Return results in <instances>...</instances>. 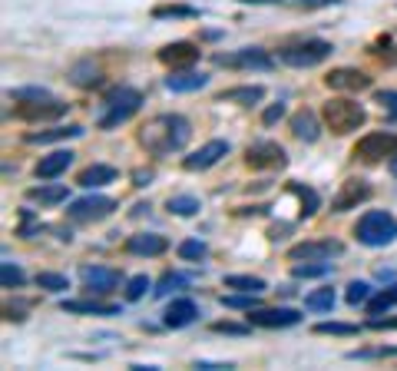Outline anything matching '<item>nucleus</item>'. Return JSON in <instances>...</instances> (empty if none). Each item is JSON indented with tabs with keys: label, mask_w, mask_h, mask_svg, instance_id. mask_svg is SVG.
Masks as SVG:
<instances>
[{
	"label": "nucleus",
	"mask_w": 397,
	"mask_h": 371,
	"mask_svg": "<svg viewBox=\"0 0 397 371\" xmlns=\"http://www.w3.org/2000/svg\"><path fill=\"white\" fill-rule=\"evenodd\" d=\"M189 136H192V126H189L186 116L162 113V116H152L146 126L139 129V146H143L152 159H166V156L186 150Z\"/></svg>",
	"instance_id": "f257e3e1"
},
{
	"label": "nucleus",
	"mask_w": 397,
	"mask_h": 371,
	"mask_svg": "<svg viewBox=\"0 0 397 371\" xmlns=\"http://www.w3.org/2000/svg\"><path fill=\"white\" fill-rule=\"evenodd\" d=\"M322 119L324 126L338 133V136H345V133H354L358 126H364V106L358 100H351V96H331V100L322 106Z\"/></svg>",
	"instance_id": "f03ea898"
},
{
	"label": "nucleus",
	"mask_w": 397,
	"mask_h": 371,
	"mask_svg": "<svg viewBox=\"0 0 397 371\" xmlns=\"http://www.w3.org/2000/svg\"><path fill=\"white\" fill-rule=\"evenodd\" d=\"M354 235L368 249H384V245H391L397 239V219L391 212H384V209H371V212H364L358 219Z\"/></svg>",
	"instance_id": "7ed1b4c3"
},
{
	"label": "nucleus",
	"mask_w": 397,
	"mask_h": 371,
	"mask_svg": "<svg viewBox=\"0 0 397 371\" xmlns=\"http://www.w3.org/2000/svg\"><path fill=\"white\" fill-rule=\"evenodd\" d=\"M139 103H143V93L133 90V87H120V90H113L103 106H106V113L99 116V129H116L123 126L129 116L139 110Z\"/></svg>",
	"instance_id": "20e7f679"
},
{
	"label": "nucleus",
	"mask_w": 397,
	"mask_h": 371,
	"mask_svg": "<svg viewBox=\"0 0 397 371\" xmlns=\"http://www.w3.org/2000/svg\"><path fill=\"white\" fill-rule=\"evenodd\" d=\"M331 43L328 40H305V43H291V47H282L278 50V60L288 66H298V70H308V66H318L331 57Z\"/></svg>",
	"instance_id": "39448f33"
},
{
	"label": "nucleus",
	"mask_w": 397,
	"mask_h": 371,
	"mask_svg": "<svg viewBox=\"0 0 397 371\" xmlns=\"http://www.w3.org/2000/svg\"><path fill=\"white\" fill-rule=\"evenodd\" d=\"M66 110H70V103L53 100V96H40V100H17L13 116L24 119V123H47V119L66 116Z\"/></svg>",
	"instance_id": "423d86ee"
},
{
	"label": "nucleus",
	"mask_w": 397,
	"mask_h": 371,
	"mask_svg": "<svg viewBox=\"0 0 397 371\" xmlns=\"http://www.w3.org/2000/svg\"><path fill=\"white\" fill-rule=\"evenodd\" d=\"M354 156L364 159V163H381L384 156H397V133H387V129H377V133H368L354 143Z\"/></svg>",
	"instance_id": "0eeeda50"
},
{
	"label": "nucleus",
	"mask_w": 397,
	"mask_h": 371,
	"mask_svg": "<svg viewBox=\"0 0 397 371\" xmlns=\"http://www.w3.org/2000/svg\"><path fill=\"white\" fill-rule=\"evenodd\" d=\"M215 64L229 70H272L275 60L261 47H242L232 53H215Z\"/></svg>",
	"instance_id": "6e6552de"
},
{
	"label": "nucleus",
	"mask_w": 397,
	"mask_h": 371,
	"mask_svg": "<svg viewBox=\"0 0 397 371\" xmlns=\"http://www.w3.org/2000/svg\"><path fill=\"white\" fill-rule=\"evenodd\" d=\"M345 252V245L338 239H315V242H301L288 249V259L291 262H331L335 256Z\"/></svg>",
	"instance_id": "1a4fd4ad"
},
{
	"label": "nucleus",
	"mask_w": 397,
	"mask_h": 371,
	"mask_svg": "<svg viewBox=\"0 0 397 371\" xmlns=\"http://www.w3.org/2000/svg\"><path fill=\"white\" fill-rule=\"evenodd\" d=\"M113 209H120V205H116V199H110V196H83V199L70 203L66 216L73 219V222H96V219L110 216Z\"/></svg>",
	"instance_id": "9d476101"
},
{
	"label": "nucleus",
	"mask_w": 397,
	"mask_h": 371,
	"mask_svg": "<svg viewBox=\"0 0 397 371\" xmlns=\"http://www.w3.org/2000/svg\"><path fill=\"white\" fill-rule=\"evenodd\" d=\"M245 163L252 169H282L288 163V156L275 140H259L245 150Z\"/></svg>",
	"instance_id": "9b49d317"
},
{
	"label": "nucleus",
	"mask_w": 397,
	"mask_h": 371,
	"mask_svg": "<svg viewBox=\"0 0 397 371\" xmlns=\"http://www.w3.org/2000/svg\"><path fill=\"white\" fill-rule=\"evenodd\" d=\"M248 325H259V328H288L298 325L301 315L295 308H248Z\"/></svg>",
	"instance_id": "f8f14e48"
},
{
	"label": "nucleus",
	"mask_w": 397,
	"mask_h": 371,
	"mask_svg": "<svg viewBox=\"0 0 397 371\" xmlns=\"http://www.w3.org/2000/svg\"><path fill=\"white\" fill-rule=\"evenodd\" d=\"M222 156H229V143L225 140H209L205 146H198L196 153L182 159V169H189V173H202V169L215 166Z\"/></svg>",
	"instance_id": "ddd939ff"
},
{
	"label": "nucleus",
	"mask_w": 397,
	"mask_h": 371,
	"mask_svg": "<svg viewBox=\"0 0 397 371\" xmlns=\"http://www.w3.org/2000/svg\"><path fill=\"white\" fill-rule=\"evenodd\" d=\"M324 83L331 87V90H341V93H361L371 87V77L368 73H361V70H351V66H341V70H331Z\"/></svg>",
	"instance_id": "4468645a"
},
{
	"label": "nucleus",
	"mask_w": 397,
	"mask_h": 371,
	"mask_svg": "<svg viewBox=\"0 0 397 371\" xmlns=\"http://www.w3.org/2000/svg\"><path fill=\"white\" fill-rule=\"evenodd\" d=\"M371 196V186L364 180H347L341 182V192H338L335 199H331V212H347V209H354L361 205L364 199Z\"/></svg>",
	"instance_id": "2eb2a0df"
},
{
	"label": "nucleus",
	"mask_w": 397,
	"mask_h": 371,
	"mask_svg": "<svg viewBox=\"0 0 397 371\" xmlns=\"http://www.w3.org/2000/svg\"><path fill=\"white\" fill-rule=\"evenodd\" d=\"M80 279H83V285H87L89 292L106 295L120 285V272L106 269V265H83V269H80Z\"/></svg>",
	"instance_id": "dca6fc26"
},
{
	"label": "nucleus",
	"mask_w": 397,
	"mask_h": 371,
	"mask_svg": "<svg viewBox=\"0 0 397 371\" xmlns=\"http://www.w3.org/2000/svg\"><path fill=\"white\" fill-rule=\"evenodd\" d=\"M198 47L196 43H189V40H179V43H169V47H162L159 50V60L166 66H173V70H186L198 60Z\"/></svg>",
	"instance_id": "f3484780"
},
{
	"label": "nucleus",
	"mask_w": 397,
	"mask_h": 371,
	"mask_svg": "<svg viewBox=\"0 0 397 371\" xmlns=\"http://www.w3.org/2000/svg\"><path fill=\"white\" fill-rule=\"evenodd\" d=\"M169 249V242H166V235H159V232H139V235H129L126 239V252L129 256H162Z\"/></svg>",
	"instance_id": "a211bd4d"
},
{
	"label": "nucleus",
	"mask_w": 397,
	"mask_h": 371,
	"mask_svg": "<svg viewBox=\"0 0 397 371\" xmlns=\"http://www.w3.org/2000/svg\"><path fill=\"white\" fill-rule=\"evenodd\" d=\"M196 319H198V305L192 298H175V302H169V308L162 312V325H166V328H186V325H192Z\"/></svg>",
	"instance_id": "6ab92c4d"
},
{
	"label": "nucleus",
	"mask_w": 397,
	"mask_h": 371,
	"mask_svg": "<svg viewBox=\"0 0 397 371\" xmlns=\"http://www.w3.org/2000/svg\"><path fill=\"white\" fill-rule=\"evenodd\" d=\"M73 150H53L50 156H43L37 163V180H57V176H63L66 169L73 166Z\"/></svg>",
	"instance_id": "aec40b11"
},
{
	"label": "nucleus",
	"mask_w": 397,
	"mask_h": 371,
	"mask_svg": "<svg viewBox=\"0 0 397 371\" xmlns=\"http://www.w3.org/2000/svg\"><path fill=\"white\" fill-rule=\"evenodd\" d=\"M209 83L205 73H196V70H173L169 77H166V90L169 93H196L202 90Z\"/></svg>",
	"instance_id": "412c9836"
},
{
	"label": "nucleus",
	"mask_w": 397,
	"mask_h": 371,
	"mask_svg": "<svg viewBox=\"0 0 397 371\" xmlns=\"http://www.w3.org/2000/svg\"><path fill=\"white\" fill-rule=\"evenodd\" d=\"M120 180V169L116 166H103V163H93L80 173V186L83 189H99V186H110V182Z\"/></svg>",
	"instance_id": "4be33fe9"
},
{
	"label": "nucleus",
	"mask_w": 397,
	"mask_h": 371,
	"mask_svg": "<svg viewBox=\"0 0 397 371\" xmlns=\"http://www.w3.org/2000/svg\"><path fill=\"white\" fill-rule=\"evenodd\" d=\"M291 133H295V140H301V143H315L322 136L318 116L311 113V110H298V113L291 116Z\"/></svg>",
	"instance_id": "5701e85b"
},
{
	"label": "nucleus",
	"mask_w": 397,
	"mask_h": 371,
	"mask_svg": "<svg viewBox=\"0 0 397 371\" xmlns=\"http://www.w3.org/2000/svg\"><path fill=\"white\" fill-rule=\"evenodd\" d=\"M63 312H70V315H93V319H106V315H120V305H103V302L73 298V302H63Z\"/></svg>",
	"instance_id": "b1692460"
},
{
	"label": "nucleus",
	"mask_w": 397,
	"mask_h": 371,
	"mask_svg": "<svg viewBox=\"0 0 397 371\" xmlns=\"http://www.w3.org/2000/svg\"><path fill=\"white\" fill-rule=\"evenodd\" d=\"M70 192H66V186H60V182H40V186H34V189H27V199L30 203H40V205H57L63 203Z\"/></svg>",
	"instance_id": "393cba45"
},
{
	"label": "nucleus",
	"mask_w": 397,
	"mask_h": 371,
	"mask_svg": "<svg viewBox=\"0 0 397 371\" xmlns=\"http://www.w3.org/2000/svg\"><path fill=\"white\" fill-rule=\"evenodd\" d=\"M83 136V126H60V129H43V133H27L30 146H47V143H60V140H76Z\"/></svg>",
	"instance_id": "a878e982"
},
{
	"label": "nucleus",
	"mask_w": 397,
	"mask_h": 371,
	"mask_svg": "<svg viewBox=\"0 0 397 371\" xmlns=\"http://www.w3.org/2000/svg\"><path fill=\"white\" fill-rule=\"evenodd\" d=\"M265 96L261 87H236V90H222L219 93V103H242V106H252Z\"/></svg>",
	"instance_id": "bb28decb"
},
{
	"label": "nucleus",
	"mask_w": 397,
	"mask_h": 371,
	"mask_svg": "<svg viewBox=\"0 0 397 371\" xmlns=\"http://www.w3.org/2000/svg\"><path fill=\"white\" fill-rule=\"evenodd\" d=\"M189 285H192V275H186V272H166L152 292L159 295V298H166L169 292H179V289H189Z\"/></svg>",
	"instance_id": "cd10ccee"
},
{
	"label": "nucleus",
	"mask_w": 397,
	"mask_h": 371,
	"mask_svg": "<svg viewBox=\"0 0 397 371\" xmlns=\"http://www.w3.org/2000/svg\"><path fill=\"white\" fill-rule=\"evenodd\" d=\"M242 3H275V7H295V10H318V7L341 3V0H242Z\"/></svg>",
	"instance_id": "c85d7f7f"
},
{
	"label": "nucleus",
	"mask_w": 397,
	"mask_h": 371,
	"mask_svg": "<svg viewBox=\"0 0 397 371\" xmlns=\"http://www.w3.org/2000/svg\"><path fill=\"white\" fill-rule=\"evenodd\" d=\"M225 289H238V292H265L268 285H265V279H259V275H225Z\"/></svg>",
	"instance_id": "c756f323"
},
{
	"label": "nucleus",
	"mask_w": 397,
	"mask_h": 371,
	"mask_svg": "<svg viewBox=\"0 0 397 371\" xmlns=\"http://www.w3.org/2000/svg\"><path fill=\"white\" fill-rule=\"evenodd\" d=\"M397 305V285H391V289H381L377 295H371L368 298V312L371 315H384L387 308H394Z\"/></svg>",
	"instance_id": "7c9ffc66"
},
{
	"label": "nucleus",
	"mask_w": 397,
	"mask_h": 371,
	"mask_svg": "<svg viewBox=\"0 0 397 371\" xmlns=\"http://www.w3.org/2000/svg\"><path fill=\"white\" fill-rule=\"evenodd\" d=\"M169 212L173 216H196L198 209H202V203H198L196 196H169Z\"/></svg>",
	"instance_id": "2f4dec72"
},
{
	"label": "nucleus",
	"mask_w": 397,
	"mask_h": 371,
	"mask_svg": "<svg viewBox=\"0 0 397 371\" xmlns=\"http://www.w3.org/2000/svg\"><path fill=\"white\" fill-rule=\"evenodd\" d=\"M305 308H311V312H331L335 308V292L331 289H315L311 295H305Z\"/></svg>",
	"instance_id": "473e14b6"
},
{
	"label": "nucleus",
	"mask_w": 397,
	"mask_h": 371,
	"mask_svg": "<svg viewBox=\"0 0 397 371\" xmlns=\"http://www.w3.org/2000/svg\"><path fill=\"white\" fill-rule=\"evenodd\" d=\"M291 192H295L298 199H301V216H311L318 205H322V199H318V192L308 189V186H301V182H291Z\"/></svg>",
	"instance_id": "72a5a7b5"
},
{
	"label": "nucleus",
	"mask_w": 397,
	"mask_h": 371,
	"mask_svg": "<svg viewBox=\"0 0 397 371\" xmlns=\"http://www.w3.org/2000/svg\"><path fill=\"white\" fill-rule=\"evenodd\" d=\"M156 20H179V17H198L196 7H186V3H169V7H156L152 10Z\"/></svg>",
	"instance_id": "f704fd0d"
},
{
	"label": "nucleus",
	"mask_w": 397,
	"mask_h": 371,
	"mask_svg": "<svg viewBox=\"0 0 397 371\" xmlns=\"http://www.w3.org/2000/svg\"><path fill=\"white\" fill-rule=\"evenodd\" d=\"M209 256V245L202 242V239H186V242L179 245V259H186V262H198V259Z\"/></svg>",
	"instance_id": "c9c22d12"
},
{
	"label": "nucleus",
	"mask_w": 397,
	"mask_h": 371,
	"mask_svg": "<svg viewBox=\"0 0 397 371\" xmlns=\"http://www.w3.org/2000/svg\"><path fill=\"white\" fill-rule=\"evenodd\" d=\"M37 285L40 289H47V292H66V289H70V279L60 275V272H40Z\"/></svg>",
	"instance_id": "e433bc0d"
},
{
	"label": "nucleus",
	"mask_w": 397,
	"mask_h": 371,
	"mask_svg": "<svg viewBox=\"0 0 397 371\" xmlns=\"http://www.w3.org/2000/svg\"><path fill=\"white\" fill-rule=\"evenodd\" d=\"M374 295V289L368 285V282H351L347 285V292H345V298H347V305H368V298Z\"/></svg>",
	"instance_id": "4c0bfd02"
},
{
	"label": "nucleus",
	"mask_w": 397,
	"mask_h": 371,
	"mask_svg": "<svg viewBox=\"0 0 397 371\" xmlns=\"http://www.w3.org/2000/svg\"><path fill=\"white\" fill-rule=\"evenodd\" d=\"M328 272H331V262H305V265H295L291 275L295 279H322Z\"/></svg>",
	"instance_id": "58836bf2"
},
{
	"label": "nucleus",
	"mask_w": 397,
	"mask_h": 371,
	"mask_svg": "<svg viewBox=\"0 0 397 371\" xmlns=\"http://www.w3.org/2000/svg\"><path fill=\"white\" fill-rule=\"evenodd\" d=\"M315 332L318 335H358L361 328L358 325H347V321H318Z\"/></svg>",
	"instance_id": "ea45409f"
},
{
	"label": "nucleus",
	"mask_w": 397,
	"mask_h": 371,
	"mask_svg": "<svg viewBox=\"0 0 397 371\" xmlns=\"http://www.w3.org/2000/svg\"><path fill=\"white\" fill-rule=\"evenodd\" d=\"M225 308H255L259 305V292H238V295H222Z\"/></svg>",
	"instance_id": "a19ab883"
},
{
	"label": "nucleus",
	"mask_w": 397,
	"mask_h": 371,
	"mask_svg": "<svg viewBox=\"0 0 397 371\" xmlns=\"http://www.w3.org/2000/svg\"><path fill=\"white\" fill-rule=\"evenodd\" d=\"M377 103H381V110L391 123H397V90H381L377 93Z\"/></svg>",
	"instance_id": "79ce46f5"
},
{
	"label": "nucleus",
	"mask_w": 397,
	"mask_h": 371,
	"mask_svg": "<svg viewBox=\"0 0 397 371\" xmlns=\"http://www.w3.org/2000/svg\"><path fill=\"white\" fill-rule=\"evenodd\" d=\"M146 289H149L146 275H133V279L126 282V298H129V302H139V298L146 295Z\"/></svg>",
	"instance_id": "37998d69"
},
{
	"label": "nucleus",
	"mask_w": 397,
	"mask_h": 371,
	"mask_svg": "<svg viewBox=\"0 0 397 371\" xmlns=\"http://www.w3.org/2000/svg\"><path fill=\"white\" fill-rule=\"evenodd\" d=\"M70 80H73L76 87H89V83H96V70H89V64H80L73 66V73H70Z\"/></svg>",
	"instance_id": "c03bdc74"
},
{
	"label": "nucleus",
	"mask_w": 397,
	"mask_h": 371,
	"mask_svg": "<svg viewBox=\"0 0 397 371\" xmlns=\"http://www.w3.org/2000/svg\"><path fill=\"white\" fill-rule=\"evenodd\" d=\"M17 285H24V272H20V265L3 262V289H17Z\"/></svg>",
	"instance_id": "a18cd8bd"
},
{
	"label": "nucleus",
	"mask_w": 397,
	"mask_h": 371,
	"mask_svg": "<svg viewBox=\"0 0 397 371\" xmlns=\"http://www.w3.org/2000/svg\"><path fill=\"white\" fill-rule=\"evenodd\" d=\"M13 100H40V96H50L43 87H20V90H10Z\"/></svg>",
	"instance_id": "49530a36"
},
{
	"label": "nucleus",
	"mask_w": 397,
	"mask_h": 371,
	"mask_svg": "<svg viewBox=\"0 0 397 371\" xmlns=\"http://www.w3.org/2000/svg\"><path fill=\"white\" fill-rule=\"evenodd\" d=\"M282 116H285V103H275V106H268V110L261 113V123H265V126H275Z\"/></svg>",
	"instance_id": "de8ad7c7"
},
{
	"label": "nucleus",
	"mask_w": 397,
	"mask_h": 371,
	"mask_svg": "<svg viewBox=\"0 0 397 371\" xmlns=\"http://www.w3.org/2000/svg\"><path fill=\"white\" fill-rule=\"evenodd\" d=\"M215 332H225V335H245L252 325H232V321H219V325H212Z\"/></svg>",
	"instance_id": "09e8293b"
},
{
	"label": "nucleus",
	"mask_w": 397,
	"mask_h": 371,
	"mask_svg": "<svg viewBox=\"0 0 397 371\" xmlns=\"http://www.w3.org/2000/svg\"><path fill=\"white\" fill-rule=\"evenodd\" d=\"M368 328H374V332H381V328H397V319H377V315H374L371 321H368Z\"/></svg>",
	"instance_id": "8fccbe9b"
},
{
	"label": "nucleus",
	"mask_w": 397,
	"mask_h": 371,
	"mask_svg": "<svg viewBox=\"0 0 397 371\" xmlns=\"http://www.w3.org/2000/svg\"><path fill=\"white\" fill-rule=\"evenodd\" d=\"M133 180H136V186H149V182H152V173H149V169H139Z\"/></svg>",
	"instance_id": "3c124183"
},
{
	"label": "nucleus",
	"mask_w": 397,
	"mask_h": 371,
	"mask_svg": "<svg viewBox=\"0 0 397 371\" xmlns=\"http://www.w3.org/2000/svg\"><path fill=\"white\" fill-rule=\"evenodd\" d=\"M391 173H394V176H397V156H394V159H391Z\"/></svg>",
	"instance_id": "603ef678"
}]
</instances>
